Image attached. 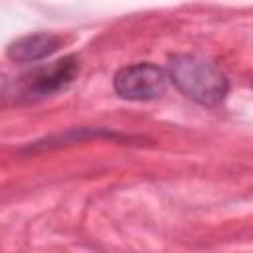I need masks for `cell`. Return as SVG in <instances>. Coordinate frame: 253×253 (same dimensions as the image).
<instances>
[{"instance_id": "6da1fadb", "label": "cell", "mask_w": 253, "mask_h": 253, "mask_svg": "<svg viewBox=\"0 0 253 253\" xmlns=\"http://www.w3.org/2000/svg\"><path fill=\"white\" fill-rule=\"evenodd\" d=\"M168 79L174 87L188 97L190 101L204 107H217L229 93L227 75L210 59L192 55V53H176L168 59L166 65Z\"/></svg>"}, {"instance_id": "3957f363", "label": "cell", "mask_w": 253, "mask_h": 253, "mask_svg": "<svg viewBox=\"0 0 253 253\" xmlns=\"http://www.w3.org/2000/svg\"><path fill=\"white\" fill-rule=\"evenodd\" d=\"M166 69L142 61L121 67L113 77L115 93L126 101H152L164 95L168 87Z\"/></svg>"}, {"instance_id": "277c9868", "label": "cell", "mask_w": 253, "mask_h": 253, "mask_svg": "<svg viewBox=\"0 0 253 253\" xmlns=\"http://www.w3.org/2000/svg\"><path fill=\"white\" fill-rule=\"evenodd\" d=\"M61 45V38L49 32H38V34H28L12 42L6 49V55L16 61V63H32L40 61L53 51H57Z\"/></svg>"}, {"instance_id": "7a4b0ae2", "label": "cell", "mask_w": 253, "mask_h": 253, "mask_svg": "<svg viewBox=\"0 0 253 253\" xmlns=\"http://www.w3.org/2000/svg\"><path fill=\"white\" fill-rule=\"evenodd\" d=\"M79 73V59L75 55H65L45 65H38L32 71L22 73L14 83L16 103H34L51 97L67 89Z\"/></svg>"}]
</instances>
